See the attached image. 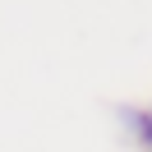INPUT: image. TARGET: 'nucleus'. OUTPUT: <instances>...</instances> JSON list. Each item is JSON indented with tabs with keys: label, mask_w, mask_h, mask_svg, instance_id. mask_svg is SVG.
I'll return each instance as SVG.
<instances>
[{
	"label": "nucleus",
	"mask_w": 152,
	"mask_h": 152,
	"mask_svg": "<svg viewBox=\"0 0 152 152\" xmlns=\"http://www.w3.org/2000/svg\"><path fill=\"white\" fill-rule=\"evenodd\" d=\"M138 134H143V143L152 148V106H148V111L138 115Z\"/></svg>",
	"instance_id": "obj_1"
}]
</instances>
